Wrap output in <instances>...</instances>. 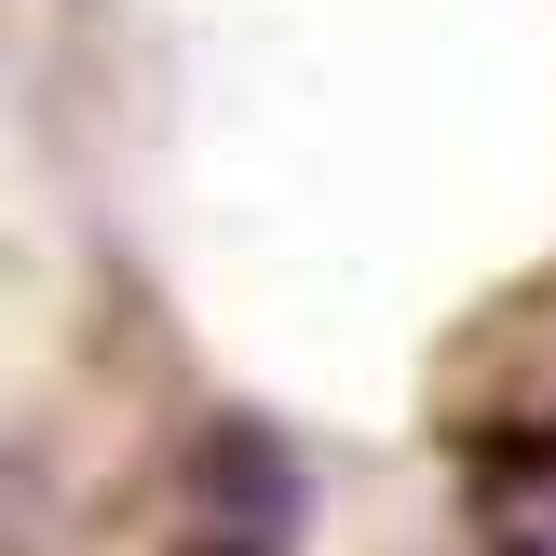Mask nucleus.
<instances>
[{
  "label": "nucleus",
  "instance_id": "f03ea898",
  "mask_svg": "<svg viewBox=\"0 0 556 556\" xmlns=\"http://www.w3.org/2000/svg\"><path fill=\"white\" fill-rule=\"evenodd\" d=\"M503 556H556V476H516V516H503Z\"/></svg>",
  "mask_w": 556,
  "mask_h": 556
},
{
  "label": "nucleus",
  "instance_id": "f257e3e1",
  "mask_svg": "<svg viewBox=\"0 0 556 556\" xmlns=\"http://www.w3.org/2000/svg\"><path fill=\"white\" fill-rule=\"evenodd\" d=\"M163 556H299V462H286V434L217 421L190 448V476H177Z\"/></svg>",
  "mask_w": 556,
  "mask_h": 556
}]
</instances>
